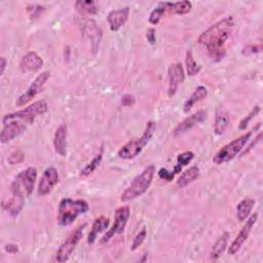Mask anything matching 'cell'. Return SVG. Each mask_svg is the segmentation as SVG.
<instances>
[{"label": "cell", "instance_id": "obj_1", "mask_svg": "<svg viewBox=\"0 0 263 263\" xmlns=\"http://www.w3.org/2000/svg\"><path fill=\"white\" fill-rule=\"evenodd\" d=\"M233 25V17L226 16L211 26L198 37V43L206 47L209 55L214 62L221 61L225 57V43L231 35Z\"/></svg>", "mask_w": 263, "mask_h": 263}, {"label": "cell", "instance_id": "obj_2", "mask_svg": "<svg viewBox=\"0 0 263 263\" xmlns=\"http://www.w3.org/2000/svg\"><path fill=\"white\" fill-rule=\"evenodd\" d=\"M154 174H155L154 165L151 164L145 167L144 171L140 173L125 188V190L122 192L120 196V200L123 202L129 201L133 199H136L137 197L145 193L152 183Z\"/></svg>", "mask_w": 263, "mask_h": 263}, {"label": "cell", "instance_id": "obj_3", "mask_svg": "<svg viewBox=\"0 0 263 263\" xmlns=\"http://www.w3.org/2000/svg\"><path fill=\"white\" fill-rule=\"evenodd\" d=\"M88 210L89 205L83 199L64 198L59 204L58 222L61 226H69L79 215L86 213Z\"/></svg>", "mask_w": 263, "mask_h": 263}, {"label": "cell", "instance_id": "obj_4", "mask_svg": "<svg viewBox=\"0 0 263 263\" xmlns=\"http://www.w3.org/2000/svg\"><path fill=\"white\" fill-rule=\"evenodd\" d=\"M156 128V123L154 121H148L145 127V130L143 132L142 136L128 141L125 145H123L119 151H118V156L121 159H132L138 156L143 148L148 144L150 139L152 138L154 132Z\"/></svg>", "mask_w": 263, "mask_h": 263}, {"label": "cell", "instance_id": "obj_5", "mask_svg": "<svg viewBox=\"0 0 263 263\" xmlns=\"http://www.w3.org/2000/svg\"><path fill=\"white\" fill-rule=\"evenodd\" d=\"M47 108H48V106H47L46 101L39 100V101L33 103L32 105L26 107L25 109L18 110L13 113L6 114L2 118V123L5 124L12 120H18L26 124H31L37 116L44 114L47 111Z\"/></svg>", "mask_w": 263, "mask_h": 263}, {"label": "cell", "instance_id": "obj_6", "mask_svg": "<svg viewBox=\"0 0 263 263\" xmlns=\"http://www.w3.org/2000/svg\"><path fill=\"white\" fill-rule=\"evenodd\" d=\"M252 134L253 130H250L223 146L213 157V162L216 164H222L232 160L243 149L246 144L249 142Z\"/></svg>", "mask_w": 263, "mask_h": 263}, {"label": "cell", "instance_id": "obj_7", "mask_svg": "<svg viewBox=\"0 0 263 263\" xmlns=\"http://www.w3.org/2000/svg\"><path fill=\"white\" fill-rule=\"evenodd\" d=\"M25 191L15 178L11 184V196L2 200V208L11 216H17L25 205Z\"/></svg>", "mask_w": 263, "mask_h": 263}, {"label": "cell", "instance_id": "obj_8", "mask_svg": "<svg viewBox=\"0 0 263 263\" xmlns=\"http://www.w3.org/2000/svg\"><path fill=\"white\" fill-rule=\"evenodd\" d=\"M84 227H85V225L79 226L78 228H76L74 231H72L68 235V237L64 240V242L60 246V248L58 249L57 254H55V260L58 262L63 263V262H66L70 258V256L72 255L76 246L82 238V230Z\"/></svg>", "mask_w": 263, "mask_h": 263}, {"label": "cell", "instance_id": "obj_9", "mask_svg": "<svg viewBox=\"0 0 263 263\" xmlns=\"http://www.w3.org/2000/svg\"><path fill=\"white\" fill-rule=\"evenodd\" d=\"M81 31H82L83 37L89 43L90 50L92 51L93 54H96V52L99 49V46H100V43L102 40V36H103L102 30L99 28V26L97 25L95 20L87 18L82 22Z\"/></svg>", "mask_w": 263, "mask_h": 263}, {"label": "cell", "instance_id": "obj_10", "mask_svg": "<svg viewBox=\"0 0 263 263\" xmlns=\"http://www.w3.org/2000/svg\"><path fill=\"white\" fill-rule=\"evenodd\" d=\"M129 208L128 206H120L115 211L114 215V223L111 226V228L104 234L101 241L107 242L116 234H120L124 231L125 226L127 224L128 218H129Z\"/></svg>", "mask_w": 263, "mask_h": 263}, {"label": "cell", "instance_id": "obj_11", "mask_svg": "<svg viewBox=\"0 0 263 263\" xmlns=\"http://www.w3.org/2000/svg\"><path fill=\"white\" fill-rule=\"evenodd\" d=\"M49 77H50V72H48V71H45V72H42L41 74H39L34 79V81L31 83V85L28 87V89L21 97H18V99L15 102L16 106H18V107L24 106L27 103H29L32 99H34L40 91H42V89H43L46 81L49 79Z\"/></svg>", "mask_w": 263, "mask_h": 263}, {"label": "cell", "instance_id": "obj_12", "mask_svg": "<svg viewBox=\"0 0 263 263\" xmlns=\"http://www.w3.org/2000/svg\"><path fill=\"white\" fill-rule=\"evenodd\" d=\"M258 219V214L255 213L253 214L245 223V225L242 226V228L240 229V231L237 233V235L235 236V238L233 239V241L231 242L229 249H228V253L229 255H234L238 252V250L241 248V246L243 245V242L247 240V238L250 235V232L253 228V226L255 225L256 221Z\"/></svg>", "mask_w": 263, "mask_h": 263}, {"label": "cell", "instance_id": "obj_13", "mask_svg": "<svg viewBox=\"0 0 263 263\" xmlns=\"http://www.w3.org/2000/svg\"><path fill=\"white\" fill-rule=\"evenodd\" d=\"M59 182V174H58V171L50 166V167H47L39 183H38V187H37V193L39 196H45L47 195L52 189L53 187L58 184Z\"/></svg>", "mask_w": 263, "mask_h": 263}, {"label": "cell", "instance_id": "obj_14", "mask_svg": "<svg viewBox=\"0 0 263 263\" xmlns=\"http://www.w3.org/2000/svg\"><path fill=\"white\" fill-rule=\"evenodd\" d=\"M167 78H168L167 93L170 97H173L177 92L180 84H182L185 79V73L181 63H175L168 67Z\"/></svg>", "mask_w": 263, "mask_h": 263}, {"label": "cell", "instance_id": "obj_15", "mask_svg": "<svg viewBox=\"0 0 263 263\" xmlns=\"http://www.w3.org/2000/svg\"><path fill=\"white\" fill-rule=\"evenodd\" d=\"M193 157H194V153L192 151H185L179 154L177 156V163L174 166V170L172 172H168L165 168H160L158 171V176L165 181H171L176 174L181 172L183 166L187 165L193 159Z\"/></svg>", "mask_w": 263, "mask_h": 263}, {"label": "cell", "instance_id": "obj_16", "mask_svg": "<svg viewBox=\"0 0 263 263\" xmlns=\"http://www.w3.org/2000/svg\"><path fill=\"white\" fill-rule=\"evenodd\" d=\"M3 125L4 126H3L2 130H1V135H0L1 143L10 142L11 140H13L17 136H20L23 132H25L27 128V124L22 121H18V120H12Z\"/></svg>", "mask_w": 263, "mask_h": 263}, {"label": "cell", "instance_id": "obj_17", "mask_svg": "<svg viewBox=\"0 0 263 263\" xmlns=\"http://www.w3.org/2000/svg\"><path fill=\"white\" fill-rule=\"evenodd\" d=\"M206 118V111L205 110H198L197 112L193 113L192 115L186 117L183 121H181L176 128L174 129V135L178 136L181 134L186 133L196 124L202 122Z\"/></svg>", "mask_w": 263, "mask_h": 263}, {"label": "cell", "instance_id": "obj_18", "mask_svg": "<svg viewBox=\"0 0 263 263\" xmlns=\"http://www.w3.org/2000/svg\"><path fill=\"white\" fill-rule=\"evenodd\" d=\"M129 15V7H123L116 10H112L107 15V21L109 23L110 30L115 32L118 31L127 21Z\"/></svg>", "mask_w": 263, "mask_h": 263}, {"label": "cell", "instance_id": "obj_19", "mask_svg": "<svg viewBox=\"0 0 263 263\" xmlns=\"http://www.w3.org/2000/svg\"><path fill=\"white\" fill-rule=\"evenodd\" d=\"M16 179L21 183L22 188L24 189L27 195H31L34 189L35 181L37 179V170L33 166H30L24 171H22L17 176Z\"/></svg>", "mask_w": 263, "mask_h": 263}, {"label": "cell", "instance_id": "obj_20", "mask_svg": "<svg viewBox=\"0 0 263 263\" xmlns=\"http://www.w3.org/2000/svg\"><path fill=\"white\" fill-rule=\"evenodd\" d=\"M67 136H68V127L66 123H61L53 138V147L58 154L61 156H66L67 154Z\"/></svg>", "mask_w": 263, "mask_h": 263}, {"label": "cell", "instance_id": "obj_21", "mask_svg": "<svg viewBox=\"0 0 263 263\" xmlns=\"http://www.w3.org/2000/svg\"><path fill=\"white\" fill-rule=\"evenodd\" d=\"M43 66L42 59L34 51L25 54L20 63V68L23 72H36Z\"/></svg>", "mask_w": 263, "mask_h": 263}, {"label": "cell", "instance_id": "obj_22", "mask_svg": "<svg viewBox=\"0 0 263 263\" xmlns=\"http://www.w3.org/2000/svg\"><path fill=\"white\" fill-rule=\"evenodd\" d=\"M230 121V116L228 111L223 107L219 106L216 110V117H215V124L214 130L217 135L224 134L225 129L227 128Z\"/></svg>", "mask_w": 263, "mask_h": 263}, {"label": "cell", "instance_id": "obj_23", "mask_svg": "<svg viewBox=\"0 0 263 263\" xmlns=\"http://www.w3.org/2000/svg\"><path fill=\"white\" fill-rule=\"evenodd\" d=\"M255 204V199L246 197L240 200L236 206V218L239 222H243L250 216Z\"/></svg>", "mask_w": 263, "mask_h": 263}, {"label": "cell", "instance_id": "obj_24", "mask_svg": "<svg viewBox=\"0 0 263 263\" xmlns=\"http://www.w3.org/2000/svg\"><path fill=\"white\" fill-rule=\"evenodd\" d=\"M228 238H229V233L228 232H224L214 243V246L212 247V250L210 252V258L212 261H216L218 260L221 255L225 252L226 248H227V242H228Z\"/></svg>", "mask_w": 263, "mask_h": 263}, {"label": "cell", "instance_id": "obj_25", "mask_svg": "<svg viewBox=\"0 0 263 263\" xmlns=\"http://www.w3.org/2000/svg\"><path fill=\"white\" fill-rule=\"evenodd\" d=\"M199 177V167L196 165L190 166L186 171H184L181 176L177 180V186L180 188H184L189 185L191 182L196 180Z\"/></svg>", "mask_w": 263, "mask_h": 263}, {"label": "cell", "instance_id": "obj_26", "mask_svg": "<svg viewBox=\"0 0 263 263\" xmlns=\"http://www.w3.org/2000/svg\"><path fill=\"white\" fill-rule=\"evenodd\" d=\"M109 225V219L104 217V216H101L99 218H97L93 223H92V227H91V230L87 236V242L88 243H93L98 234L100 232H102L103 230H105Z\"/></svg>", "mask_w": 263, "mask_h": 263}, {"label": "cell", "instance_id": "obj_27", "mask_svg": "<svg viewBox=\"0 0 263 263\" xmlns=\"http://www.w3.org/2000/svg\"><path fill=\"white\" fill-rule=\"evenodd\" d=\"M206 96H208V89L202 85L197 86L195 90L192 92V95L184 103V108H183L184 112H188L196 103L203 100Z\"/></svg>", "mask_w": 263, "mask_h": 263}, {"label": "cell", "instance_id": "obj_28", "mask_svg": "<svg viewBox=\"0 0 263 263\" xmlns=\"http://www.w3.org/2000/svg\"><path fill=\"white\" fill-rule=\"evenodd\" d=\"M165 9L176 14H187L191 11L192 3L190 1H178V2H163Z\"/></svg>", "mask_w": 263, "mask_h": 263}, {"label": "cell", "instance_id": "obj_29", "mask_svg": "<svg viewBox=\"0 0 263 263\" xmlns=\"http://www.w3.org/2000/svg\"><path fill=\"white\" fill-rule=\"evenodd\" d=\"M75 8L80 14H96L99 11V5L92 0H78L75 2Z\"/></svg>", "mask_w": 263, "mask_h": 263}, {"label": "cell", "instance_id": "obj_30", "mask_svg": "<svg viewBox=\"0 0 263 263\" xmlns=\"http://www.w3.org/2000/svg\"><path fill=\"white\" fill-rule=\"evenodd\" d=\"M102 159H103V150H101V152L98 153V154L91 159V161H89V162L81 170L80 176H81V177H86V176L90 175L91 173H93V172L99 167V165L101 164Z\"/></svg>", "mask_w": 263, "mask_h": 263}, {"label": "cell", "instance_id": "obj_31", "mask_svg": "<svg viewBox=\"0 0 263 263\" xmlns=\"http://www.w3.org/2000/svg\"><path fill=\"white\" fill-rule=\"evenodd\" d=\"M200 69H201V67L194 60L192 51L188 50L187 53H186V70H187V74L189 76H194L197 73H199Z\"/></svg>", "mask_w": 263, "mask_h": 263}, {"label": "cell", "instance_id": "obj_32", "mask_svg": "<svg viewBox=\"0 0 263 263\" xmlns=\"http://www.w3.org/2000/svg\"><path fill=\"white\" fill-rule=\"evenodd\" d=\"M165 10L166 9H165V6H164L163 2L159 3V6L154 8L151 11V13L149 15V23L152 24V25H157L159 23V21L161 20V17L163 16Z\"/></svg>", "mask_w": 263, "mask_h": 263}, {"label": "cell", "instance_id": "obj_33", "mask_svg": "<svg viewBox=\"0 0 263 263\" xmlns=\"http://www.w3.org/2000/svg\"><path fill=\"white\" fill-rule=\"evenodd\" d=\"M259 111H260V106H259V105L255 106V107L251 110V112H250L245 118L241 119V121H240L239 124H238V128H239V129H245V128H247V126H248V124L250 123V121H251L255 116H257V114L259 113Z\"/></svg>", "mask_w": 263, "mask_h": 263}, {"label": "cell", "instance_id": "obj_34", "mask_svg": "<svg viewBox=\"0 0 263 263\" xmlns=\"http://www.w3.org/2000/svg\"><path fill=\"white\" fill-rule=\"evenodd\" d=\"M146 234H147V231H146V228L143 227L142 230H140L138 232V234L135 236L134 240H133V243H132V247H130V250L132 251H135L137 250L145 240L146 238Z\"/></svg>", "mask_w": 263, "mask_h": 263}, {"label": "cell", "instance_id": "obj_35", "mask_svg": "<svg viewBox=\"0 0 263 263\" xmlns=\"http://www.w3.org/2000/svg\"><path fill=\"white\" fill-rule=\"evenodd\" d=\"M262 50V45L261 43H253V44H249L247 46H245L241 50L243 55H253L256 54L258 52H260Z\"/></svg>", "mask_w": 263, "mask_h": 263}, {"label": "cell", "instance_id": "obj_36", "mask_svg": "<svg viewBox=\"0 0 263 263\" xmlns=\"http://www.w3.org/2000/svg\"><path fill=\"white\" fill-rule=\"evenodd\" d=\"M25 159V156H24V153L21 151V150H15L13 151L12 153L9 154L7 160L10 164H17V163H21L23 162Z\"/></svg>", "mask_w": 263, "mask_h": 263}, {"label": "cell", "instance_id": "obj_37", "mask_svg": "<svg viewBox=\"0 0 263 263\" xmlns=\"http://www.w3.org/2000/svg\"><path fill=\"white\" fill-rule=\"evenodd\" d=\"M44 7L43 6H41V5H37V4H33V5H31L30 7L28 6V8H27V10H28V12L30 13V16L31 17H37L40 13H42L43 11H44Z\"/></svg>", "mask_w": 263, "mask_h": 263}, {"label": "cell", "instance_id": "obj_38", "mask_svg": "<svg viewBox=\"0 0 263 263\" xmlns=\"http://www.w3.org/2000/svg\"><path fill=\"white\" fill-rule=\"evenodd\" d=\"M121 105H123L124 107H132L135 105V98L134 96L127 93V95H124L122 98H121Z\"/></svg>", "mask_w": 263, "mask_h": 263}, {"label": "cell", "instance_id": "obj_39", "mask_svg": "<svg viewBox=\"0 0 263 263\" xmlns=\"http://www.w3.org/2000/svg\"><path fill=\"white\" fill-rule=\"evenodd\" d=\"M147 40L149 41V43L154 44L156 41V36H155V30L153 28H150L147 30V34H146Z\"/></svg>", "mask_w": 263, "mask_h": 263}, {"label": "cell", "instance_id": "obj_40", "mask_svg": "<svg viewBox=\"0 0 263 263\" xmlns=\"http://www.w3.org/2000/svg\"><path fill=\"white\" fill-rule=\"evenodd\" d=\"M5 251L8 252L9 254H14L18 251V248L16 245H13V243H9V245H6L5 246Z\"/></svg>", "mask_w": 263, "mask_h": 263}, {"label": "cell", "instance_id": "obj_41", "mask_svg": "<svg viewBox=\"0 0 263 263\" xmlns=\"http://www.w3.org/2000/svg\"><path fill=\"white\" fill-rule=\"evenodd\" d=\"M1 69H0V74L2 75L4 73V70H5V67H6V59L4 57L1 58V65H0Z\"/></svg>", "mask_w": 263, "mask_h": 263}]
</instances>
